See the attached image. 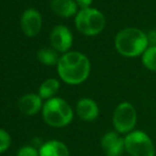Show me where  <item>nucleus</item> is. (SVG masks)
Instances as JSON below:
<instances>
[{
  "label": "nucleus",
  "instance_id": "16",
  "mask_svg": "<svg viewBox=\"0 0 156 156\" xmlns=\"http://www.w3.org/2000/svg\"><path fill=\"white\" fill-rule=\"evenodd\" d=\"M144 66L150 71H156V47L149 46L141 55Z\"/></svg>",
  "mask_w": 156,
  "mask_h": 156
},
{
  "label": "nucleus",
  "instance_id": "1",
  "mask_svg": "<svg viewBox=\"0 0 156 156\" xmlns=\"http://www.w3.org/2000/svg\"><path fill=\"white\" fill-rule=\"evenodd\" d=\"M60 79L69 85H79L88 79L90 62L85 54L78 51H69L60 58L58 65Z\"/></svg>",
  "mask_w": 156,
  "mask_h": 156
},
{
  "label": "nucleus",
  "instance_id": "3",
  "mask_svg": "<svg viewBox=\"0 0 156 156\" xmlns=\"http://www.w3.org/2000/svg\"><path fill=\"white\" fill-rule=\"evenodd\" d=\"M44 121L52 127H65L73 120V109L66 100L54 97L44 103L43 109Z\"/></svg>",
  "mask_w": 156,
  "mask_h": 156
},
{
  "label": "nucleus",
  "instance_id": "17",
  "mask_svg": "<svg viewBox=\"0 0 156 156\" xmlns=\"http://www.w3.org/2000/svg\"><path fill=\"white\" fill-rule=\"evenodd\" d=\"M11 136L5 129H0V154L4 153L5 151L9 150L11 147Z\"/></svg>",
  "mask_w": 156,
  "mask_h": 156
},
{
  "label": "nucleus",
  "instance_id": "13",
  "mask_svg": "<svg viewBox=\"0 0 156 156\" xmlns=\"http://www.w3.org/2000/svg\"><path fill=\"white\" fill-rule=\"evenodd\" d=\"M50 8L56 15L64 18L78 14V4L74 0H52Z\"/></svg>",
  "mask_w": 156,
  "mask_h": 156
},
{
  "label": "nucleus",
  "instance_id": "18",
  "mask_svg": "<svg viewBox=\"0 0 156 156\" xmlns=\"http://www.w3.org/2000/svg\"><path fill=\"white\" fill-rule=\"evenodd\" d=\"M16 156H39V153L33 146H25L19 149Z\"/></svg>",
  "mask_w": 156,
  "mask_h": 156
},
{
  "label": "nucleus",
  "instance_id": "19",
  "mask_svg": "<svg viewBox=\"0 0 156 156\" xmlns=\"http://www.w3.org/2000/svg\"><path fill=\"white\" fill-rule=\"evenodd\" d=\"M147 38H148L149 46H155L156 47V29L150 30L147 33Z\"/></svg>",
  "mask_w": 156,
  "mask_h": 156
},
{
  "label": "nucleus",
  "instance_id": "14",
  "mask_svg": "<svg viewBox=\"0 0 156 156\" xmlns=\"http://www.w3.org/2000/svg\"><path fill=\"white\" fill-rule=\"evenodd\" d=\"M60 81L56 80V79L50 78L45 80L41 84L38 88V96L41 99H45V100H49L55 97V94L58 93L60 90Z\"/></svg>",
  "mask_w": 156,
  "mask_h": 156
},
{
  "label": "nucleus",
  "instance_id": "8",
  "mask_svg": "<svg viewBox=\"0 0 156 156\" xmlns=\"http://www.w3.org/2000/svg\"><path fill=\"white\" fill-rule=\"evenodd\" d=\"M43 18L41 13L35 9H28L20 17V28L23 34L29 37H34L41 32Z\"/></svg>",
  "mask_w": 156,
  "mask_h": 156
},
{
  "label": "nucleus",
  "instance_id": "11",
  "mask_svg": "<svg viewBox=\"0 0 156 156\" xmlns=\"http://www.w3.org/2000/svg\"><path fill=\"white\" fill-rule=\"evenodd\" d=\"M43 99L38 94H27L18 101V108L23 115L35 116L43 109Z\"/></svg>",
  "mask_w": 156,
  "mask_h": 156
},
{
  "label": "nucleus",
  "instance_id": "10",
  "mask_svg": "<svg viewBox=\"0 0 156 156\" xmlns=\"http://www.w3.org/2000/svg\"><path fill=\"white\" fill-rule=\"evenodd\" d=\"M76 113L81 120L86 122L94 121L100 115V108L94 100L90 98H82L78 101Z\"/></svg>",
  "mask_w": 156,
  "mask_h": 156
},
{
  "label": "nucleus",
  "instance_id": "9",
  "mask_svg": "<svg viewBox=\"0 0 156 156\" xmlns=\"http://www.w3.org/2000/svg\"><path fill=\"white\" fill-rule=\"evenodd\" d=\"M100 144L106 156H121L125 151L124 137L116 131L105 133L101 138Z\"/></svg>",
  "mask_w": 156,
  "mask_h": 156
},
{
  "label": "nucleus",
  "instance_id": "6",
  "mask_svg": "<svg viewBox=\"0 0 156 156\" xmlns=\"http://www.w3.org/2000/svg\"><path fill=\"white\" fill-rule=\"evenodd\" d=\"M125 152L129 156H155L156 150L152 138L144 131L135 129L124 136Z\"/></svg>",
  "mask_w": 156,
  "mask_h": 156
},
{
  "label": "nucleus",
  "instance_id": "15",
  "mask_svg": "<svg viewBox=\"0 0 156 156\" xmlns=\"http://www.w3.org/2000/svg\"><path fill=\"white\" fill-rule=\"evenodd\" d=\"M60 58L58 54V51L50 48H43L37 52V58L43 65L46 66H54L58 65Z\"/></svg>",
  "mask_w": 156,
  "mask_h": 156
},
{
  "label": "nucleus",
  "instance_id": "7",
  "mask_svg": "<svg viewBox=\"0 0 156 156\" xmlns=\"http://www.w3.org/2000/svg\"><path fill=\"white\" fill-rule=\"evenodd\" d=\"M50 43L55 51L66 53L69 52V49L72 47L73 36L66 26L58 25L55 26L50 33Z\"/></svg>",
  "mask_w": 156,
  "mask_h": 156
},
{
  "label": "nucleus",
  "instance_id": "2",
  "mask_svg": "<svg viewBox=\"0 0 156 156\" xmlns=\"http://www.w3.org/2000/svg\"><path fill=\"white\" fill-rule=\"evenodd\" d=\"M115 47L118 53L125 58L142 55L149 47L147 34L137 28H125L116 35Z\"/></svg>",
  "mask_w": 156,
  "mask_h": 156
},
{
  "label": "nucleus",
  "instance_id": "12",
  "mask_svg": "<svg viewBox=\"0 0 156 156\" xmlns=\"http://www.w3.org/2000/svg\"><path fill=\"white\" fill-rule=\"evenodd\" d=\"M39 156H70L68 147L60 140H49L38 149Z\"/></svg>",
  "mask_w": 156,
  "mask_h": 156
},
{
  "label": "nucleus",
  "instance_id": "4",
  "mask_svg": "<svg viewBox=\"0 0 156 156\" xmlns=\"http://www.w3.org/2000/svg\"><path fill=\"white\" fill-rule=\"evenodd\" d=\"M105 17L99 10L94 8L81 9L76 15L74 23L78 31L86 36L100 34L105 28Z\"/></svg>",
  "mask_w": 156,
  "mask_h": 156
},
{
  "label": "nucleus",
  "instance_id": "20",
  "mask_svg": "<svg viewBox=\"0 0 156 156\" xmlns=\"http://www.w3.org/2000/svg\"><path fill=\"white\" fill-rule=\"evenodd\" d=\"M78 4V6H80L81 9H87L90 8V4L93 3V0H74Z\"/></svg>",
  "mask_w": 156,
  "mask_h": 156
},
{
  "label": "nucleus",
  "instance_id": "5",
  "mask_svg": "<svg viewBox=\"0 0 156 156\" xmlns=\"http://www.w3.org/2000/svg\"><path fill=\"white\" fill-rule=\"evenodd\" d=\"M138 114L131 102H121L116 106L113 113L114 129L120 135H127L135 131L137 125Z\"/></svg>",
  "mask_w": 156,
  "mask_h": 156
}]
</instances>
